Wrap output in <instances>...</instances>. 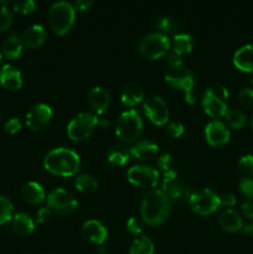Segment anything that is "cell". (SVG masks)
<instances>
[{"label": "cell", "mask_w": 253, "mask_h": 254, "mask_svg": "<svg viewBox=\"0 0 253 254\" xmlns=\"http://www.w3.org/2000/svg\"><path fill=\"white\" fill-rule=\"evenodd\" d=\"M171 212V201L161 190H151L144 196L140 205V215L144 223L156 226L168 220Z\"/></svg>", "instance_id": "1"}, {"label": "cell", "mask_w": 253, "mask_h": 254, "mask_svg": "<svg viewBox=\"0 0 253 254\" xmlns=\"http://www.w3.org/2000/svg\"><path fill=\"white\" fill-rule=\"evenodd\" d=\"M44 166L47 171L59 176H73L79 169V156L68 148H55L46 154Z\"/></svg>", "instance_id": "2"}, {"label": "cell", "mask_w": 253, "mask_h": 254, "mask_svg": "<svg viewBox=\"0 0 253 254\" xmlns=\"http://www.w3.org/2000/svg\"><path fill=\"white\" fill-rule=\"evenodd\" d=\"M47 17L52 31L57 35H64L73 26L76 10L69 2L57 1L50 6Z\"/></svg>", "instance_id": "3"}, {"label": "cell", "mask_w": 253, "mask_h": 254, "mask_svg": "<svg viewBox=\"0 0 253 254\" xmlns=\"http://www.w3.org/2000/svg\"><path fill=\"white\" fill-rule=\"evenodd\" d=\"M143 129L141 117L135 109L124 111L119 116L116 126V134L124 143H133L139 138Z\"/></svg>", "instance_id": "4"}, {"label": "cell", "mask_w": 253, "mask_h": 254, "mask_svg": "<svg viewBox=\"0 0 253 254\" xmlns=\"http://www.w3.org/2000/svg\"><path fill=\"white\" fill-rule=\"evenodd\" d=\"M170 49V39L163 32H150L143 37L139 45L140 54L148 60L164 56Z\"/></svg>", "instance_id": "5"}, {"label": "cell", "mask_w": 253, "mask_h": 254, "mask_svg": "<svg viewBox=\"0 0 253 254\" xmlns=\"http://www.w3.org/2000/svg\"><path fill=\"white\" fill-rule=\"evenodd\" d=\"M96 126H98V118L92 113H79L71 119L67 126V134L74 141H83L91 136Z\"/></svg>", "instance_id": "6"}, {"label": "cell", "mask_w": 253, "mask_h": 254, "mask_svg": "<svg viewBox=\"0 0 253 254\" xmlns=\"http://www.w3.org/2000/svg\"><path fill=\"white\" fill-rule=\"evenodd\" d=\"M189 205L197 215H210L220 207L221 200L220 196L212 190L203 189L201 191H193L189 198Z\"/></svg>", "instance_id": "7"}, {"label": "cell", "mask_w": 253, "mask_h": 254, "mask_svg": "<svg viewBox=\"0 0 253 254\" xmlns=\"http://www.w3.org/2000/svg\"><path fill=\"white\" fill-rule=\"evenodd\" d=\"M47 206L60 215H71L78 207V201L73 193L62 188H57L47 195Z\"/></svg>", "instance_id": "8"}, {"label": "cell", "mask_w": 253, "mask_h": 254, "mask_svg": "<svg viewBox=\"0 0 253 254\" xmlns=\"http://www.w3.org/2000/svg\"><path fill=\"white\" fill-rule=\"evenodd\" d=\"M161 191L168 196L169 200L176 201V202H183L186 200L189 201V198L193 192L189 186L180 183L176 171H171V173L164 175L163 190Z\"/></svg>", "instance_id": "9"}, {"label": "cell", "mask_w": 253, "mask_h": 254, "mask_svg": "<svg viewBox=\"0 0 253 254\" xmlns=\"http://www.w3.org/2000/svg\"><path fill=\"white\" fill-rule=\"evenodd\" d=\"M129 183L138 188L153 189L158 185L159 173L156 169L148 165H134L126 173Z\"/></svg>", "instance_id": "10"}, {"label": "cell", "mask_w": 253, "mask_h": 254, "mask_svg": "<svg viewBox=\"0 0 253 254\" xmlns=\"http://www.w3.org/2000/svg\"><path fill=\"white\" fill-rule=\"evenodd\" d=\"M144 112L151 123L156 126H164L169 119V108L165 101L159 96H151L144 101Z\"/></svg>", "instance_id": "11"}, {"label": "cell", "mask_w": 253, "mask_h": 254, "mask_svg": "<svg viewBox=\"0 0 253 254\" xmlns=\"http://www.w3.org/2000/svg\"><path fill=\"white\" fill-rule=\"evenodd\" d=\"M165 82L173 88L189 92L192 91L193 86H195V74L191 69L181 67L179 69L166 72Z\"/></svg>", "instance_id": "12"}, {"label": "cell", "mask_w": 253, "mask_h": 254, "mask_svg": "<svg viewBox=\"0 0 253 254\" xmlns=\"http://www.w3.org/2000/svg\"><path fill=\"white\" fill-rule=\"evenodd\" d=\"M52 118L51 107L45 103L35 104L26 113V126L32 130H39L46 127Z\"/></svg>", "instance_id": "13"}, {"label": "cell", "mask_w": 253, "mask_h": 254, "mask_svg": "<svg viewBox=\"0 0 253 254\" xmlns=\"http://www.w3.org/2000/svg\"><path fill=\"white\" fill-rule=\"evenodd\" d=\"M205 136L210 145L221 146L230 140L231 133L225 123L221 121H211L205 128Z\"/></svg>", "instance_id": "14"}, {"label": "cell", "mask_w": 253, "mask_h": 254, "mask_svg": "<svg viewBox=\"0 0 253 254\" xmlns=\"http://www.w3.org/2000/svg\"><path fill=\"white\" fill-rule=\"evenodd\" d=\"M82 235L89 242L98 246L103 245L106 242L107 237H108L107 228L104 227L103 223H101L97 220L86 221L83 226H82Z\"/></svg>", "instance_id": "15"}, {"label": "cell", "mask_w": 253, "mask_h": 254, "mask_svg": "<svg viewBox=\"0 0 253 254\" xmlns=\"http://www.w3.org/2000/svg\"><path fill=\"white\" fill-rule=\"evenodd\" d=\"M0 83L10 91H16L22 86L21 72L12 64H4L0 68Z\"/></svg>", "instance_id": "16"}, {"label": "cell", "mask_w": 253, "mask_h": 254, "mask_svg": "<svg viewBox=\"0 0 253 254\" xmlns=\"http://www.w3.org/2000/svg\"><path fill=\"white\" fill-rule=\"evenodd\" d=\"M121 99L123 102V104H126V107H130V108H133L134 106L140 103L144 99V89L141 87V84L135 81H131L129 83H126L123 87V89H122Z\"/></svg>", "instance_id": "17"}, {"label": "cell", "mask_w": 253, "mask_h": 254, "mask_svg": "<svg viewBox=\"0 0 253 254\" xmlns=\"http://www.w3.org/2000/svg\"><path fill=\"white\" fill-rule=\"evenodd\" d=\"M217 222L218 226H220L223 231H226V232L233 233L243 228V222L241 216L238 215L235 210H231V208L222 211V212L218 215Z\"/></svg>", "instance_id": "18"}, {"label": "cell", "mask_w": 253, "mask_h": 254, "mask_svg": "<svg viewBox=\"0 0 253 254\" xmlns=\"http://www.w3.org/2000/svg\"><path fill=\"white\" fill-rule=\"evenodd\" d=\"M88 102L97 114H103L108 109L111 96L102 87H93L88 93Z\"/></svg>", "instance_id": "19"}, {"label": "cell", "mask_w": 253, "mask_h": 254, "mask_svg": "<svg viewBox=\"0 0 253 254\" xmlns=\"http://www.w3.org/2000/svg\"><path fill=\"white\" fill-rule=\"evenodd\" d=\"M129 149H130V155L138 160H151L155 158L159 151L158 144L148 139L138 141Z\"/></svg>", "instance_id": "20"}, {"label": "cell", "mask_w": 253, "mask_h": 254, "mask_svg": "<svg viewBox=\"0 0 253 254\" xmlns=\"http://www.w3.org/2000/svg\"><path fill=\"white\" fill-rule=\"evenodd\" d=\"M46 40V30L41 25H31L22 32L21 41L25 46L35 49L42 45Z\"/></svg>", "instance_id": "21"}, {"label": "cell", "mask_w": 253, "mask_h": 254, "mask_svg": "<svg viewBox=\"0 0 253 254\" xmlns=\"http://www.w3.org/2000/svg\"><path fill=\"white\" fill-rule=\"evenodd\" d=\"M233 64L245 72H253V45H243L233 55Z\"/></svg>", "instance_id": "22"}, {"label": "cell", "mask_w": 253, "mask_h": 254, "mask_svg": "<svg viewBox=\"0 0 253 254\" xmlns=\"http://www.w3.org/2000/svg\"><path fill=\"white\" fill-rule=\"evenodd\" d=\"M201 104H202V108L206 113L210 117L213 118H218V117H223L227 113V103L220 101V99H216L213 97L208 96V94L203 93L202 98H201Z\"/></svg>", "instance_id": "23"}, {"label": "cell", "mask_w": 253, "mask_h": 254, "mask_svg": "<svg viewBox=\"0 0 253 254\" xmlns=\"http://www.w3.org/2000/svg\"><path fill=\"white\" fill-rule=\"evenodd\" d=\"M12 231L20 237H26L34 232L35 223L27 213L20 212L12 217Z\"/></svg>", "instance_id": "24"}, {"label": "cell", "mask_w": 253, "mask_h": 254, "mask_svg": "<svg viewBox=\"0 0 253 254\" xmlns=\"http://www.w3.org/2000/svg\"><path fill=\"white\" fill-rule=\"evenodd\" d=\"M22 197L26 202L36 205V203L42 202L45 200V191L40 184L35 183V181H30V183L25 184L24 188L21 190Z\"/></svg>", "instance_id": "25"}, {"label": "cell", "mask_w": 253, "mask_h": 254, "mask_svg": "<svg viewBox=\"0 0 253 254\" xmlns=\"http://www.w3.org/2000/svg\"><path fill=\"white\" fill-rule=\"evenodd\" d=\"M107 158L114 165L122 166L129 161V158H130V149L126 148L124 144L117 143L111 146V149L108 150V154H107Z\"/></svg>", "instance_id": "26"}, {"label": "cell", "mask_w": 253, "mask_h": 254, "mask_svg": "<svg viewBox=\"0 0 253 254\" xmlns=\"http://www.w3.org/2000/svg\"><path fill=\"white\" fill-rule=\"evenodd\" d=\"M22 41L16 34H10L2 44V52L7 59H16L21 55Z\"/></svg>", "instance_id": "27"}, {"label": "cell", "mask_w": 253, "mask_h": 254, "mask_svg": "<svg viewBox=\"0 0 253 254\" xmlns=\"http://www.w3.org/2000/svg\"><path fill=\"white\" fill-rule=\"evenodd\" d=\"M195 46V40L189 34H176L173 39L174 52L178 55L189 54Z\"/></svg>", "instance_id": "28"}, {"label": "cell", "mask_w": 253, "mask_h": 254, "mask_svg": "<svg viewBox=\"0 0 253 254\" xmlns=\"http://www.w3.org/2000/svg\"><path fill=\"white\" fill-rule=\"evenodd\" d=\"M130 254H153L154 253V243L151 242L150 238L141 236V237L135 238L131 242L130 248H129Z\"/></svg>", "instance_id": "29"}, {"label": "cell", "mask_w": 253, "mask_h": 254, "mask_svg": "<svg viewBox=\"0 0 253 254\" xmlns=\"http://www.w3.org/2000/svg\"><path fill=\"white\" fill-rule=\"evenodd\" d=\"M74 186L81 192H91L97 189L98 181L92 174H81L74 179Z\"/></svg>", "instance_id": "30"}, {"label": "cell", "mask_w": 253, "mask_h": 254, "mask_svg": "<svg viewBox=\"0 0 253 254\" xmlns=\"http://www.w3.org/2000/svg\"><path fill=\"white\" fill-rule=\"evenodd\" d=\"M226 119H227L228 124L235 129L243 128L246 121H247L246 114L240 109H228L227 113H226Z\"/></svg>", "instance_id": "31"}, {"label": "cell", "mask_w": 253, "mask_h": 254, "mask_svg": "<svg viewBox=\"0 0 253 254\" xmlns=\"http://www.w3.org/2000/svg\"><path fill=\"white\" fill-rule=\"evenodd\" d=\"M203 93L208 94V96L213 97V98L216 99H220V101L225 102V103H227L228 97H230L227 87H225L223 84H220V83L211 84L210 87H207V88L205 89Z\"/></svg>", "instance_id": "32"}, {"label": "cell", "mask_w": 253, "mask_h": 254, "mask_svg": "<svg viewBox=\"0 0 253 254\" xmlns=\"http://www.w3.org/2000/svg\"><path fill=\"white\" fill-rule=\"evenodd\" d=\"M12 210L14 207H12L11 201L5 196L0 195V226L11 220Z\"/></svg>", "instance_id": "33"}, {"label": "cell", "mask_w": 253, "mask_h": 254, "mask_svg": "<svg viewBox=\"0 0 253 254\" xmlns=\"http://www.w3.org/2000/svg\"><path fill=\"white\" fill-rule=\"evenodd\" d=\"M156 165H158V168L160 169V171H163L164 175H165V174L171 173V171H175L173 169L174 159L170 154L165 153L163 154V155L159 156L158 161H156Z\"/></svg>", "instance_id": "34"}, {"label": "cell", "mask_w": 253, "mask_h": 254, "mask_svg": "<svg viewBox=\"0 0 253 254\" xmlns=\"http://www.w3.org/2000/svg\"><path fill=\"white\" fill-rule=\"evenodd\" d=\"M11 4L15 11L21 12V14H30L36 7L34 0H17V1L11 2Z\"/></svg>", "instance_id": "35"}, {"label": "cell", "mask_w": 253, "mask_h": 254, "mask_svg": "<svg viewBox=\"0 0 253 254\" xmlns=\"http://www.w3.org/2000/svg\"><path fill=\"white\" fill-rule=\"evenodd\" d=\"M166 66H168L169 71H174V69H179L181 67H184V60L180 55L175 54V52H171L166 56L165 61Z\"/></svg>", "instance_id": "36"}, {"label": "cell", "mask_w": 253, "mask_h": 254, "mask_svg": "<svg viewBox=\"0 0 253 254\" xmlns=\"http://www.w3.org/2000/svg\"><path fill=\"white\" fill-rule=\"evenodd\" d=\"M12 22V14L7 6L0 5V31L6 30Z\"/></svg>", "instance_id": "37"}, {"label": "cell", "mask_w": 253, "mask_h": 254, "mask_svg": "<svg viewBox=\"0 0 253 254\" xmlns=\"http://www.w3.org/2000/svg\"><path fill=\"white\" fill-rule=\"evenodd\" d=\"M238 101L246 108H252L253 107V89L243 88L238 93Z\"/></svg>", "instance_id": "38"}, {"label": "cell", "mask_w": 253, "mask_h": 254, "mask_svg": "<svg viewBox=\"0 0 253 254\" xmlns=\"http://www.w3.org/2000/svg\"><path fill=\"white\" fill-rule=\"evenodd\" d=\"M126 230L129 231L130 233L133 235H138L143 231L144 228V221L139 217H130L128 221H126Z\"/></svg>", "instance_id": "39"}, {"label": "cell", "mask_w": 253, "mask_h": 254, "mask_svg": "<svg viewBox=\"0 0 253 254\" xmlns=\"http://www.w3.org/2000/svg\"><path fill=\"white\" fill-rule=\"evenodd\" d=\"M238 188H240V191L246 195L247 197L253 198V179L252 178H242L240 180V184H238Z\"/></svg>", "instance_id": "40"}, {"label": "cell", "mask_w": 253, "mask_h": 254, "mask_svg": "<svg viewBox=\"0 0 253 254\" xmlns=\"http://www.w3.org/2000/svg\"><path fill=\"white\" fill-rule=\"evenodd\" d=\"M166 133L173 138H179L184 133V126L178 121H173L166 126Z\"/></svg>", "instance_id": "41"}, {"label": "cell", "mask_w": 253, "mask_h": 254, "mask_svg": "<svg viewBox=\"0 0 253 254\" xmlns=\"http://www.w3.org/2000/svg\"><path fill=\"white\" fill-rule=\"evenodd\" d=\"M156 26H158L159 30H161V31L164 32L174 31V29H175V24L173 22V20L169 19V17L166 16L159 17V19L156 20Z\"/></svg>", "instance_id": "42"}, {"label": "cell", "mask_w": 253, "mask_h": 254, "mask_svg": "<svg viewBox=\"0 0 253 254\" xmlns=\"http://www.w3.org/2000/svg\"><path fill=\"white\" fill-rule=\"evenodd\" d=\"M4 129L6 133L9 134H15L21 129V122L19 118H10L5 122Z\"/></svg>", "instance_id": "43"}, {"label": "cell", "mask_w": 253, "mask_h": 254, "mask_svg": "<svg viewBox=\"0 0 253 254\" xmlns=\"http://www.w3.org/2000/svg\"><path fill=\"white\" fill-rule=\"evenodd\" d=\"M50 217H51V211H50V208L42 207V208H40L39 211H37L36 221L39 223L47 222V221L50 220Z\"/></svg>", "instance_id": "44"}, {"label": "cell", "mask_w": 253, "mask_h": 254, "mask_svg": "<svg viewBox=\"0 0 253 254\" xmlns=\"http://www.w3.org/2000/svg\"><path fill=\"white\" fill-rule=\"evenodd\" d=\"M93 5L92 0H77L73 2V7L77 11H87Z\"/></svg>", "instance_id": "45"}, {"label": "cell", "mask_w": 253, "mask_h": 254, "mask_svg": "<svg viewBox=\"0 0 253 254\" xmlns=\"http://www.w3.org/2000/svg\"><path fill=\"white\" fill-rule=\"evenodd\" d=\"M220 200H221V203H222V205H225V206H235V203H236V196L233 195L232 192H226V193H223L222 195V197H220Z\"/></svg>", "instance_id": "46"}, {"label": "cell", "mask_w": 253, "mask_h": 254, "mask_svg": "<svg viewBox=\"0 0 253 254\" xmlns=\"http://www.w3.org/2000/svg\"><path fill=\"white\" fill-rule=\"evenodd\" d=\"M242 212L246 217L253 220V201H248L242 205Z\"/></svg>", "instance_id": "47"}, {"label": "cell", "mask_w": 253, "mask_h": 254, "mask_svg": "<svg viewBox=\"0 0 253 254\" xmlns=\"http://www.w3.org/2000/svg\"><path fill=\"white\" fill-rule=\"evenodd\" d=\"M184 99H185V102L186 103H189V104H192V103H195V101H196V93H195V91H189V92H185V96H184Z\"/></svg>", "instance_id": "48"}, {"label": "cell", "mask_w": 253, "mask_h": 254, "mask_svg": "<svg viewBox=\"0 0 253 254\" xmlns=\"http://www.w3.org/2000/svg\"><path fill=\"white\" fill-rule=\"evenodd\" d=\"M98 126L101 129H107L109 127V122L107 119H101V121H98Z\"/></svg>", "instance_id": "49"}, {"label": "cell", "mask_w": 253, "mask_h": 254, "mask_svg": "<svg viewBox=\"0 0 253 254\" xmlns=\"http://www.w3.org/2000/svg\"><path fill=\"white\" fill-rule=\"evenodd\" d=\"M96 252H97V254H106L107 253V248L104 247V246H98V247H97V250H96Z\"/></svg>", "instance_id": "50"}, {"label": "cell", "mask_w": 253, "mask_h": 254, "mask_svg": "<svg viewBox=\"0 0 253 254\" xmlns=\"http://www.w3.org/2000/svg\"><path fill=\"white\" fill-rule=\"evenodd\" d=\"M243 232L245 233H251V235H253V223L252 225H247L245 227V230H243Z\"/></svg>", "instance_id": "51"}, {"label": "cell", "mask_w": 253, "mask_h": 254, "mask_svg": "<svg viewBox=\"0 0 253 254\" xmlns=\"http://www.w3.org/2000/svg\"><path fill=\"white\" fill-rule=\"evenodd\" d=\"M0 61H1V50H0Z\"/></svg>", "instance_id": "52"}, {"label": "cell", "mask_w": 253, "mask_h": 254, "mask_svg": "<svg viewBox=\"0 0 253 254\" xmlns=\"http://www.w3.org/2000/svg\"><path fill=\"white\" fill-rule=\"evenodd\" d=\"M252 128H253V117H252Z\"/></svg>", "instance_id": "53"}, {"label": "cell", "mask_w": 253, "mask_h": 254, "mask_svg": "<svg viewBox=\"0 0 253 254\" xmlns=\"http://www.w3.org/2000/svg\"><path fill=\"white\" fill-rule=\"evenodd\" d=\"M252 84H253V78H252Z\"/></svg>", "instance_id": "54"}, {"label": "cell", "mask_w": 253, "mask_h": 254, "mask_svg": "<svg viewBox=\"0 0 253 254\" xmlns=\"http://www.w3.org/2000/svg\"><path fill=\"white\" fill-rule=\"evenodd\" d=\"M47 254H50V253H47Z\"/></svg>", "instance_id": "55"}]
</instances>
